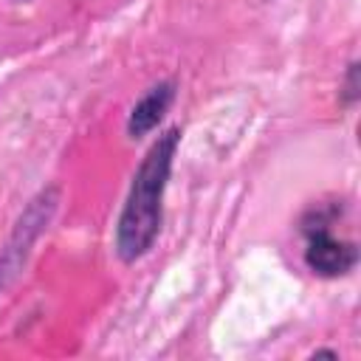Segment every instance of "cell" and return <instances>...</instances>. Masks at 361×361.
Segmentation results:
<instances>
[{
	"mask_svg": "<svg viewBox=\"0 0 361 361\" xmlns=\"http://www.w3.org/2000/svg\"><path fill=\"white\" fill-rule=\"evenodd\" d=\"M175 144H178V130H169L149 149V155L144 158V164L138 166V172L133 178V189H130L127 206H124L121 220H118V254L127 262L141 257L158 234L161 195H164V186H166Z\"/></svg>",
	"mask_w": 361,
	"mask_h": 361,
	"instance_id": "cell-1",
	"label": "cell"
},
{
	"mask_svg": "<svg viewBox=\"0 0 361 361\" xmlns=\"http://www.w3.org/2000/svg\"><path fill=\"white\" fill-rule=\"evenodd\" d=\"M305 259L316 274L338 276V274H347L355 265V245L333 237L324 228H319V231H310V237H307Z\"/></svg>",
	"mask_w": 361,
	"mask_h": 361,
	"instance_id": "cell-2",
	"label": "cell"
},
{
	"mask_svg": "<svg viewBox=\"0 0 361 361\" xmlns=\"http://www.w3.org/2000/svg\"><path fill=\"white\" fill-rule=\"evenodd\" d=\"M172 102V85H161V87H152L133 110L130 116V133L133 135H141L147 130H152L158 124V118L164 116V110L169 107Z\"/></svg>",
	"mask_w": 361,
	"mask_h": 361,
	"instance_id": "cell-3",
	"label": "cell"
}]
</instances>
